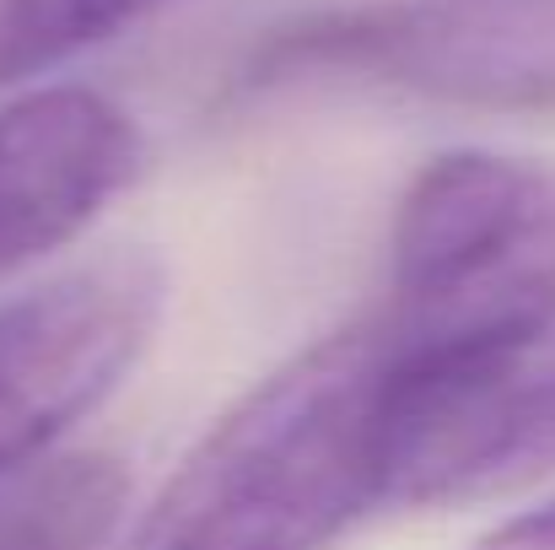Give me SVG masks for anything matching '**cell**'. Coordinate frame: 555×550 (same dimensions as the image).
<instances>
[{
	"label": "cell",
	"instance_id": "1",
	"mask_svg": "<svg viewBox=\"0 0 555 550\" xmlns=\"http://www.w3.org/2000/svg\"><path fill=\"white\" fill-rule=\"evenodd\" d=\"M393 378L372 319L313 341L194 443L125 550H330L383 502Z\"/></svg>",
	"mask_w": 555,
	"mask_h": 550
},
{
	"label": "cell",
	"instance_id": "3",
	"mask_svg": "<svg viewBox=\"0 0 555 550\" xmlns=\"http://www.w3.org/2000/svg\"><path fill=\"white\" fill-rule=\"evenodd\" d=\"M248 92L286 81H372L410 98L555 114V0H377L297 16L237 65Z\"/></svg>",
	"mask_w": 555,
	"mask_h": 550
},
{
	"label": "cell",
	"instance_id": "7",
	"mask_svg": "<svg viewBox=\"0 0 555 550\" xmlns=\"http://www.w3.org/2000/svg\"><path fill=\"white\" fill-rule=\"evenodd\" d=\"M125 470L103 453H49L0 481V550H98L125 508Z\"/></svg>",
	"mask_w": 555,
	"mask_h": 550
},
{
	"label": "cell",
	"instance_id": "2",
	"mask_svg": "<svg viewBox=\"0 0 555 550\" xmlns=\"http://www.w3.org/2000/svg\"><path fill=\"white\" fill-rule=\"evenodd\" d=\"M388 259L372 324L399 372L534 330L555 314V163L502 152L426 163L393 210Z\"/></svg>",
	"mask_w": 555,
	"mask_h": 550
},
{
	"label": "cell",
	"instance_id": "5",
	"mask_svg": "<svg viewBox=\"0 0 555 550\" xmlns=\"http://www.w3.org/2000/svg\"><path fill=\"white\" fill-rule=\"evenodd\" d=\"M157 314L163 270L135 248L87 259L0 303V481L49 459V448L119 388Z\"/></svg>",
	"mask_w": 555,
	"mask_h": 550
},
{
	"label": "cell",
	"instance_id": "4",
	"mask_svg": "<svg viewBox=\"0 0 555 550\" xmlns=\"http://www.w3.org/2000/svg\"><path fill=\"white\" fill-rule=\"evenodd\" d=\"M555 464V314L475 357L399 372L383 415V502H464Z\"/></svg>",
	"mask_w": 555,
	"mask_h": 550
},
{
	"label": "cell",
	"instance_id": "9",
	"mask_svg": "<svg viewBox=\"0 0 555 550\" xmlns=\"http://www.w3.org/2000/svg\"><path fill=\"white\" fill-rule=\"evenodd\" d=\"M475 550H555V497L518 513V519H507V524H496L491 535L475 540Z\"/></svg>",
	"mask_w": 555,
	"mask_h": 550
},
{
	"label": "cell",
	"instance_id": "8",
	"mask_svg": "<svg viewBox=\"0 0 555 550\" xmlns=\"http://www.w3.org/2000/svg\"><path fill=\"white\" fill-rule=\"evenodd\" d=\"M163 5L173 0H0V87L54 71Z\"/></svg>",
	"mask_w": 555,
	"mask_h": 550
},
{
	"label": "cell",
	"instance_id": "6",
	"mask_svg": "<svg viewBox=\"0 0 555 550\" xmlns=\"http://www.w3.org/2000/svg\"><path fill=\"white\" fill-rule=\"evenodd\" d=\"M135 119L87 87H49L0 108V276L70 243L141 174Z\"/></svg>",
	"mask_w": 555,
	"mask_h": 550
}]
</instances>
